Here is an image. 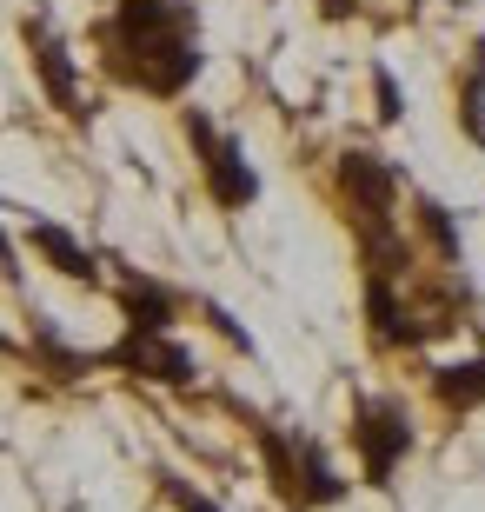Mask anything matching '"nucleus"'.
Returning a JSON list of instances; mask_svg holds the SVG:
<instances>
[{"label":"nucleus","instance_id":"nucleus-1","mask_svg":"<svg viewBox=\"0 0 485 512\" xmlns=\"http://www.w3.org/2000/svg\"><path fill=\"white\" fill-rule=\"evenodd\" d=\"M100 60L120 87L147 100H187L206 74L200 14L187 0H113V14L94 27Z\"/></svg>","mask_w":485,"mask_h":512},{"label":"nucleus","instance_id":"nucleus-2","mask_svg":"<svg viewBox=\"0 0 485 512\" xmlns=\"http://www.w3.org/2000/svg\"><path fill=\"white\" fill-rule=\"evenodd\" d=\"M346 439H353L359 479L373 493H392L399 486V466L419 453V426H412L406 399H392V393H359L353 419H346Z\"/></svg>","mask_w":485,"mask_h":512},{"label":"nucleus","instance_id":"nucleus-3","mask_svg":"<svg viewBox=\"0 0 485 512\" xmlns=\"http://www.w3.org/2000/svg\"><path fill=\"white\" fill-rule=\"evenodd\" d=\"M180 133H187L193 160H200L206 200H213L220 213H246L253 200H260V167L246 160V140H240V133H226L220 120L206 114V107H187V114H180Z\"/></svg>","mask_w":485,"mask_h":512},{"label":"nucleus","instance_id":"nucleus-4","mask_svg":"<svg viewBox=\"0 0 485 512\" xmlns=\"http://www.w3.org/2000/svg\"><path fill=\"white\" fill-rule=\"evenodd\" d=\"M20 40H27V67H34V80H40V94H47V107H54L60 120L87 127V120H94V107H87L80 60H74V47H67V34H60L47 14H34V20H20Z\"/></svg>","mask_w":485,"mask_h":512},{"label":"nucleus","instance_id":"nucleus-5","mask_svg":"<svg viewBox=\"0 0 485 512\" xmlns=\"http://www.w3.org/2000/svg\"><path fill=\"white\" fill-rule=\"evenodd\" d=\"M100 366L133 373V380H153V386H193V380H200L193 346L173 340V333H120V340L100 353Z\"/></svg>","mask_w":485,"mask_h":512},{"label":"nucleus","instance_id":"nucleus-6","mask_svg":"<svg viewBox=\"0 0 485 512\" xmlns=\"http://www.w3.org/2000/svg\"><path fill=\"white\" fill-rule=\"evenodd\" d=\"M339 193H346V207H353V227L392 220L399 193H406V173H399V160H386V153H373V147H346L339 153Z\"/></svg>","mask_w":485,"mask_h":512},{"label":"nucleus","instance_id":"nucleus-7","mask_svg":"<svg viewBox=\"0 0 485 512\" xmlns=\"http://www.w3.org/2000/svg\"><path fill=\"white\" fill-rule=\"evenodd\" d=\"M113 306H120L127 333H173V326H180V313H187V293H180V286H167V280H153V273H120Z\"/></svg>","mask_w":485,"mask_h":512},{"label":"nucleus","instance_id":"nucleus-8","mask_svg":"<svg viewBox=\"0 0 485 512\" xmlns=\"http://www.w3.org/2000/svg\"><path fill=\"white\" fill-rule=\"evenodd\" d=\"M27 247L54 266L60 280H74V286H100V280H107L100 260H94V247H87L80 233H67L60 220H34V227H27Z\"/></svg>","mask_w":485,"mask_h":512},{"label":"nucleus","instance_id":"nucleus-9","mask_svg":"<svg viewBox=\"0 0 485 512\" xmlns=\"http://www.w3.org/2000/svg\"><path fill=\"white\" fill-rule=\"evenodd\" d=\"M412 240H419L432 260L446 266V273H459V266H466V233H459V213H452L446 200H432V193H412Z\"/></svg>","mask_w":485,"mask_h":512},{"label":"nucleus","instance_id":"nucleus-10","mask_svg":"<svg viewBox=\"0 0 485 512\" xmlns=\"http://www.w3.org/2000/svg\"><path fill=\"white\" fill-rule=\"evenodd\" d=\"M346 493H353V479H339L326 446H319L313 433H299V499H293V512H333V506H346Z\"/></svg>","mask_w":485,"mask_h":512},{"label":"nucleus","instance_id":"nucleus-11","mask_svg":"<svg viewBox=\"0 0 485 512\" xmlns=\"http://www.w3.org/2000/svg\"><path fill=\"white\" fill-rule=\"evenodd\" d=\"M432 399L446 406V413H479L485 406V353H472V360H446V366H432Z\"/></svg>","mask_w":485,"mask_h":512},{"label":"nucleus","instance_id":"nucleus-12","mask_svg":"<svg viewBox=\"0 0 485 512\" xmlns=\"http://www.w3.org/2000/svg\"><path fill=\"white\" fill-rule=\"evenodd\" d=\"M253 446H260V459H266V479H273V493L293 506L299 499V433H280V426H253Z\"/></svg>","mask_w":485,"mask_h":512},{"label":"nucleus","instance_id":"nucleus-13","mask_svg":"<svg viewBox=\"0 0 485 512\" xmlns=\"http://www.w3.org/2000/svg\"><path fill=\"white\" fill-rule=\"evenodd\" d=\"M452 100H459V133L485 153V40H472V60H466V74H459V94Z\"/></svg>","mask_w":485,"mask_h":512},{"label":"nucleus","instance_id":"nucleus-14","mask_svg":"<svg viewBox=\"0 0 485 512\" xmlns=\"http://www.w3.org/2000/svg\"><path fill=\"white\" fill-rule=\"evenodd\" d=\"M373 114H379V127L406 120V87H399V74H392L386 60H373Z\"/></svg>","mask_w":485,"mask_h":512},{"label":"nucleus","instance_id":"nucleus-15","mask_svg":"<svg viewBox=\"0 0 485 512\" xmlns=\"http://www.w3.org/2000/svg\"><path fill=\"white\" fill-rule=\"evenodd\" d=\"M193 306H200V320H206V326H213V333H220V340H226V346H233V353H260V346H253V333H246V326H240V320H233V313H226V306H220V300H193Z\"/></svg>","mask_w":485,"mask_h":512},{"label":"nucleus","instance_id":"nucleus-16","mask_svg":"<svg viewBox=\"0 0 485 512\" xmlns=\"http://www.w3.org/2000/svg\"><path fill=\"white\" fill-rule=\"evenodd\" d=\"M160 493H167V506H173V512H226V506H213L200 486H187L180 473H160Z\"/></svg>","mask_w":485,"mask_h":512},{"label":"nucleus","instance_id":"nucleus-17","mask_svg":"<svg viewBox=\"0 0 485 512\" xmlns=\"http://www.w3.org/2000/svg\"><path fill=\"white\" fill-rule=\"evenodd\" d=\"M313 7H319V20H333V27H339V20H353L366 0H313Z\"/></svg>","mask_w":485,"mask_h":512},{"label":"nucleus","instance_id":"nucleus-18","mask_svg":"<svg viewBox=\"0 0 485 512\" xmlns=\"http://www.w3.org/2000/svg\"><path fill=\"white\" fill-rule=\"evenodd\" d=\"M0 280L7 286L20 280V253H14V240H7V227H0Z\"/></svg>","mask_w":485,"mask_h":512}]
</instances>
